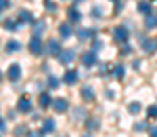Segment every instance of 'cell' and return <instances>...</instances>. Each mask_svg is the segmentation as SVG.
Here are the masks:
<instances>
[{
    "instance_id": "obj_28",
    "label": "cell",
    "mask_w": 157,
    "mask_h": 137,
    "mask_svg": "<svg viewBox=\"0 0 157 137\" xmlns=\"http://www.w3.org/2000/svg\"><path fill=\"white\" fill-rule=\"evenodd\" d=\"M26 134V126H17L15 128V135H24Z\"/></svg>"
},
{
    "instance_id": "obj_16",
    "label": "cell",
    "mask_w": 157,
    "mask_h": 137,
    "mask_svg": "<svg viewBox=\"0 0 157 137\" xmlns=\"http://www.w3.org/2000/svg\"><path fill=\"white\" fill-rule=\"evenodd\" d=\"M39 102H40V106L42 108H48L53 101H51V97H49V93H40V97H39Z\"/></svg>"
},
{
    "instance_id": "obj_12",
    "label": "cell",
    "mask_w": 157,
    "mask_h": 137,
    "mask_svg": "<svg viewBox=\"0 0 157 137\" xmlns=\"http://www.w3.org/2000/svg\"><path fill=\"white\" fill-rule=\"evenodd\" d=\"M137 9H139L143 15H150V13H152V4H150L148 0H143V2L137 4Z\"/></svg>"
},
{
    "instance_id": "obj_37",
    "label": "cell",
    "mask_w": 157,
    "mask_h": 137,
    "mask_svg": "<svg viewBox=\"0 0 157 137\" xmlns=\"http://www.w3.org/2000/svg\"><path fill=\"white\" fill-rule=\"evenodd\" d=\"M112 2H117V0H112Z\"/></svg>"
},
{
    "instance_id": "obj_23",
    "label": "cell",
    "mask_w": 157,
    "mask_h": 137,
    "mask_svg": "<svg viewBox=\"0 0 157 137\" xmlns=\"http://www.w3.org/2000/svg\"><path fill=\"white\" fill-rule=\"evenodd\" d=\"M4 26L7 28V31H17V29H18V28H17V24H15L13 20H6V22H4Z\"/></svg>"
},
{
    "instance_id": "obj_26",
    "label": "cell",
    "mask_w": 157,
    "mask_h": 137,
    "mask_svg": "<svg viewBox=\"0 0 157 137\" xmlns=\"http://www.w3.org/2000/svg\"><path fill=\"white\" fill-rule=\"evenodd\" d=\"M48 84H49V86H51V88H57V86H59V81H57V79H55V77H53V75H51V77H49V79H48Z\"/></svg>"
},
{
    "instance_id": "obj_6",
    "label": "cell",
    "mask_w": 157,
    "mask_h": 137,
    "mask_svg": "<svg viewBox=\"0 0 157 137\" xmlns=\"http://www.w3.org/2000/svg\"><path fill=\"white\" fill-rule=\"evenodd\" d=\"M46 51H48V55H59L60 53V44L57 40H49L48 46H46Z\"/></svg>"
},
{
    "instance_id": "obj_11",
    "label": "cell",
    "mask_w": 157,
    "mask_h": 137,
    "mask_svg": "<svg viewBox=\"0 0 157 137\" xmlns=\"http://www.w3.org/2000/svg\"><path fill=\"white\" fill-rule=\"evenodd\" d=\"M80 95H82L84 101H93V99H95V91H93L91 86H84V88L80 90Z\"/></svg>"
},
{
    "instance_id": "obj_31",
    "label": "cell",
    "mask_w": 157,
    "mask_h": 137,
    "mask_svg": "<svg viewBox=\"0 0 157 137\" xmlns=\"http://www.w3.org/2000/svg\"><path fill=\"white\" fill-rule=\"evenodd\" d=\"M148 132H150V137H157V126H154V128H150Z\"/></svg>"
},
{
    "instance_id": "obj_18",
    "label": "cell",
    "mask_w": 157,
    "mask_h": 137,
    "mask_svg": "<svg viewBox=\"0 0 157 137\" xmlns=\"http://www.w3.org/2000/svg\"><path fill=\"white\" fill-rule=\"evenodd\" d=\"M18 20H20V24H22V22H31V20H33V17H31V13H29V11L22 9V11L18 13Z\"/></svg>"
},
{
    "instance_id": "obj_25",
    "label": "cell",
    "mask_w": 157,
    "mask_h": 137,
    "mask_svg": "<svg viewBox=\"0 0 157 137\" xmlns=\"http://www.w3.org/2000/svg\"><path fill=\"white\" fill-rule=\"evenodd\" d=\"M113 73H115V77H117V79H122V77H124V68H122V66H115Z\"/></svg>"
},
{
    "instance_id": "obj_29",
    "label": "cell",
    "mask_w": 157,
    "mask_h": 137,
    "mask_svg": "<svg viewBox=\"0 0 157 137\" xmlns=\"http://www.w3.org/2000/svg\"><path fill=\"white\" fill-rule=\"evenodd\" d=\"M11 6V2L9 0H0V9H7Z\"/></svg>"
},
{
    "instance_id": "obj_4",
    "label": "cell",
    "mask_w": 157,
    "mask_h": 137,
    "mask_svg": "<svg viewBox=\"0 0 157 137\" xmlns=\"http://www.w3.org/2000/svg\"><path fill=\"white\" fill-rule=\"evenodd\" d=\"M29 51H31L33 55H40V53H42V42H40L39 37H35V35H33V39L29 40Z\"/></svg>"
},
{
    "instance_id": "obj_5",
    "label": "cell",
    "mask_w": 157,
    "mask_h": 137,
    "mask_svg": "<svg viewBox=\"0 0 157 137\" xmlns=\"http://www.w3.org/2000/svg\"><path fill=\"white\" fill-rule=\"evenodd\" d=\"M20 73H22V70H20L18 64H11L9 70H7V77H9V81H18V79H20Z\"/></svg>"
},
{
    "instance_id": "obj_7",
    "label": "cell",
    "mask_w": 157,
    "mask_h": 137,
    "mask_svg": "<svg viewBox=\"0 0 157 137\" xmlns=\"http://www.w3.org/2000/svg\"><path fill=\"white\" fill-rule=\"evenodd\" d=\"M77 81H78V73L75 70H70V71L64 73V82H66V84H75Z\"/></svg>"
},
{
    "instance_id": "obj_27",
    "label": "cell",
    "mask_w": 157,
    "mask_h": 137,
    "mask_svg": "<svg viewBox=\"0 0 157 137\" xmlns=\"http://www.w3.org/2000/svg\"><path fill=\"white\" fill-rule=\"evenodd\" d=\"M93 128H99V121L90 119V121H88V130H93Z\"/></svg>"
},
{
    "instance_id": "obj_1",
    "label": "cell",
    "mask_w": 157,
    "mask_h": 137,
    "mask_svg": "<svg viewBox=\"0 0 157 137\" xmlns=\"http://www.w3.org/2000/svg\"><path fill=\"white\" fill-rule=\"evenodd\" d=\"M128 37H130V33H128V29L124 26H117L113 29V39H115V42H119V44H126Z\"/></svg>"
},
{
    "instance_id": "obj_30",
    "label": "cell",
    "mask_w": 157,
    "mask_h": 137,
    "mask_svg": "<svg viewBox=\"0 0 157 137\" xmlns=\"http://www.w3.org/2000/svg\"><path fill=\"white\" fill-rule=\"evenodd\" d=\"M146 128V123H137L135 124V130H144Z\"/></svg>"
},
{
    "instance_id": "obj_10",
    "label": "cell",
    "mask_w": 157,
    "mask_h": 137,
    "mask_svg": "<svg viewBox=\"0 0 157 137\" xmlns=\"http://www.w3.org/2000/svg\"><path fill=\"white\" fill-rule=\"evenodd\" d=\"M143 49L146 51V53H154L157 49V40H154V39H146L144 42H143Z\"/></svg>"
},
{
    "instance_id": "obj_24",
    "label": "cell",
    "mask_w": 157,
    "mask_h": 137,
    "mask_svg": "<svg viewBox=\"0 0 157 137\" xmlns=\"http://www.w3.org/2000/svg\"><path fill=\"white\" fill-rule=\"evenodd\" d=\"M148 117H152V119H157V104H152V106L148 108Z\"/></svg>"
},
{
    "instance_id": "obj_22",
    "label": "cell",
    "mask_w": 157,
    "mask_h": 137,
    "mask_svg": "<svg viewBox=\"0 0 157 137\" xmlns=\"http://www.w3.org/2000/svg\"><path fill=\"white\" fill-rule=\"evenodd\" d=\"M128 110H130V113H133V115H135V113H139V112H141V104H137V102H132V104L128 106Z\"/></svg>"
},
{
    "instance_id": "obj_3",
    "label": "cell",
    "mask_w": 157,
    "mask_h": 137,
    "mask_svg": "<svg viewBox=\"0 0 157 137\" xmlns=\"http://www.w3.org/2000/svg\"><path fill=\"white\" fill-rule=\"evenodd\" d=\"M51 106H53V110H55L57 113H64V112L68 110V101H66V99H55V101L51 102Z\"/></svg>"
},
{
    "instance_id": "obj_34",
    "label": "cell",
    "mask_w": 157,
    "mask_h": 137,
    "mask_svg": "<svg viewBox=\"0 0 157 137\" xmlns=\"http://www.w3.org/2000/svg\"><path fill=\"white\" fill-rule=\"evenodd\" d=\"M91 13H95L93 17H101V7H95V11H91Z\"/></svg>"
},
{
    "instance_id": "obj_36",
    "label": "cell",
    "mask_w": 157,
    "mask_h": 137,
    "mask_svg": "<svg viewBox=\"0 0 157 137\" xmlns=\"http://www.w3.org/2000/svg\"><path fill=\"white\" fill-rule=\"evenodd\" d=\"M75 2H82V0H75Z\"/></svg>"
},
{
    "instance_id": "obj_38",
    "label": "cell",
    "mask_w": 157,
    "mask_h": 137,
    "mask_svg": "<svg viewBox=\"0 0 157 137\" xmlns=\"http://www.w3.org/2000/svg\"><path fill=\"white\" fill-rule=\"evenodd\" d=\"M84 137H90V135H84Z\"/></svg>"
},
{
    "instance_id": "obj_14",
    "label": "cell",
    "mask_w": 157,
    "mask_h": 137,
    "mask_svg": "<svg viewBox=\"0 0 157 137\" xmlns=\"http://www.w3.org/2000/svg\"><path fill=\"white\" fill-rule=\"evenodd\" d=\"M95 35V31L93 29H88V28H82V29H77V37L80 40H86V39H90V37H93Z\"/></svg>"
},
{
    "instance_id": "obj_2",
    "label": "cell",
    "mask_w": 157,
    "mask_h": 137,
    "mask_svg": "<svg viewBox=\"0 0 157 137\" xmlns=\"http://www.w3.org/2000/svg\"><path fill=\"white\" fill-rule=\"evenodd\" d=\"M73 59H75L73 49H64V51L59 53V60H60V64H70Z\"/></svg>"
},
{
    "instance_id": "obj_13",
    "label": "cell",
    "mask_w": 157,
    "mask_h": 137,
    "mask_svg": "<svg viewBox=\"0 0 157 137\" xmlns=\"http://www.w3.org/2000/svg\"><path fill=\"white\" fill-rule=\"evenodd\" d=\"M53 130H55V121H53V119H46L44 124H42V130H40L42 135H44V134H51Z\"/></svg>"
},
{
    "instance_id": "obj_8",
    "label": "cell",
    "mask_w": 157,
    "mask_h": 137,
    "mask_svg": "<svg viewBox=\"0 0 157 137\" xmlns=\"http://www.w3.org/2000/svg\"><path fill=\"white\" fill-rule=\"evenodd\" d=\"M95 62H97V55H95L93 51L82 55V64H84V66H93Z\"/></svg>"
},
{
    "instance_id": "obj_35",
    "label": "cell",
    "mask_w": 157,
    "mask_h": 137,
    "mask_svg": "<svg viewBox=\"0 0 157 137\" xmlns=\"http://www.w3.org/2000/svg\"><path fill=\"white\" fill-rule=\"evenodd\" d=\"M0 81H2V73H0Z\"/></svg>"
},
{
    "instance_id": "obj_33",
    "label": "cell",
    "mask_w": 157,
    "mask_h": 137,
    "mask_svg": "<svg viewBox=\"0 0 157 137\" xmlns=\"http://www.w3.org/2000/svg\"><path fill=\"white\" fill-rule=\"evenodd\" d=\"M46 7L51 9V11H55V4H51V2H46Z\"/></svg>"
},
{
    "instance_id": "obj_9",
    "label": "cell",
    "mask_w": 157,
    "mask_h": 137,
    "mask_svg": "<svg viewBox=\"0 0 157 137\" xmlns=\"http://www.w3.org/2000/svg\"><path fill=\"white\" fill-rule=\"evenodd\" d=\"M17 108H18V112H22V113H28V112L31 110V102H29V99H26V97H22V99L18 101V104H17Z\"/></svg>"
},
{
    "instance_id": "obj_32",
    "label": "cell",
    "mask_w": 157,
    "mask_h": 137,
    "mask_svg": "<svg viewBox=\"0 0 157 137\" xmlns=\"http://www.w3.org/2000/svg\"><path fill=\"white\" fill-rule=\"evenodd\" d=\"M28 137H42V132H31Z\"/></svg>"
},
{
    "instance_id": "obj_20",
    "label": "cell",
    "mask_w": 157,
    "mask_h": 137,
    "mask_svg": "<svg viewBox=\"0 0 157 137\" xmlns=\"http://www.w3.org/2000/svg\"><path fill=\"white\" fill-rule=\"evenodd\" d=\"M44 28H46V24L39 20V22H35V26H33V33H35V37H39L40 33H44Z\"/></svg>"
},
{
    "instance_id": "obj_21",
    "label": "cell",
    "mask_w": 157,
    "mask_h": 137,
    "mask_svg": "<svg viewBox=\"0 0 157 137\" xmlns=\"http://www.w3.org/2000/svg\"><path fill=\"white\" fill-rule=\"evenodd\" d=\"M68 18H70L71 22H78V20H80V13H78L77 9H73V7H71V9L68 11Z\"/></svg>"
},
{
    "instance_id": "obj_19",
    "label": "cell",
    "mask_w": 157,
    "mask_h": 137,
    "mask_svg": "<svg viewBox=\"0 0 157 137\" xmlns=\"http://www.w3.org/2000/svg\"><path fill=\"white\" fill-rule=\"evenodd\" d=\"M18 49H20V42H17V40H9V42L6 44V51H9V53L18 51Z\"/></svg>"
},
{
    "instance_id": "obj_15",
    "label": "cell",
    "mask_w": 157,
    "mask_h": 137,
    "mask_svg": "<svg viewBox=\"0 0 157 137\" xmlns=\"http://www.w3.org/2000/svg\"><path fill=\"white\" fill-rule=\"evenodd\" d=\"M144 26L148 28V29H152V28H157V17L155 15H146V18H144Z\"/></svg>"
},
{
    "instance_id": "obj_17",
    "label": "cell",
    "mask_w": 157,
    "mask_h": 137,
    "mask_svg": "<svg viewBox=\"0 0 157 137\" xmlns=\"http://www.w3.org/2000/svg\"><path fill=\"white\" fill-rule=\"evenodd\" d=\"M59 33H60V37H62V39H68V37H71V28H70L68 24H60Z\"/></svg>"
}]
</instances>
